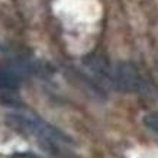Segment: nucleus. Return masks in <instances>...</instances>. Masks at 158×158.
Returning a JSON list of instances; mask_svg holds the SVG:
<instances>
[{"label": "nucleus", "mask_w": 158, "mask_h": 158, "mask_svg": "<svg viewBox=\"0 0 158 158\" xmlns=\"http://www.w3.org/2000/svg\"><path fill=\"white\" fill-rule=\"evenodd\" d=\"M6 122L15 131L38 141L44 148L51 152H62L73 145V141L68 135L34 113L10 112L6 115Z\"/></svg>", "instance_id": "1"}, {"label": "nucleus", "mask_w": 158, "mask_h": 158, "mask_svg": "<svg viewBox=\"0 0 158 158\" xmlns=\"http://www.w3.org/2000/svg\"><path fill=\"white\" fill-rule=\"evenodd\" d=\"M89 67L97 77H100L102 81H106L115 90L136 94H145L149 90L147 80L142 77L138 68L129 62L109 64L96 58L89 62Z\"/></svg>", "instance_id": "2"}, {"label": "nucleus", "mask_w": 158, "mask_h": 158, "mask_svg": "<svg viewBox=\"0 0 158 158\" xmlns=\"http://www.w3.org/2000/svg\"><path fill=\"white\" fill-rule=\"evenodd\" d=\"M20 84L19 73L10 67L0 65V91L2 93H10L15 91Z\"/></svg>", "instance_id": "3"}, {"label": "nucleus", "mask_w": 158, "mask_h": 158, "mask_svg": "<svg viewBox=\"0 0 158 158\" xmlns=\"http://www.w3.org/2000/svg\"><path fill=\"white\" fill-rule=\"evenodd\" d=\"M144 123L152 132L158 134V113H149V115H147L144 118Z\"/></svg>", "instance_id": "4"}]
</instances>
